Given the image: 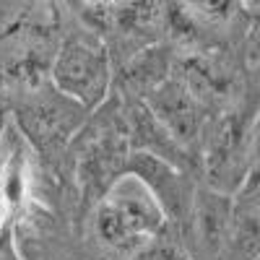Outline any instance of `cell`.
<instances>
[{"label": "cell", "instance_id": "1", "mask_svg": "<svg viewBox=\"0 0 260 260\" xmlns=\"http://www.w3.org/2000/svg\"><path fill=\"white\" fill-rule=\"evenodd\" d=\"M127 159L130 141L125 125V107L122 99L112 91V96L99 110H94L76 133L68 148V159H65L81 195L83 216H89L94 206L125 177Z\"/></svg>", "mask_w": 260, "mask_h": 260}, {"label": "cell", "instance_id": "2", "mask_svg": "<svg viewBox=\"0 0 260 260\" xmlns=\"http://www.w3.org/2000/svg\"><path fill=\"white\" fill-rule=\"evenodd\" d=\"M11 120L31 148V154L47 169H65L68 148L76 133L89 120V110L57 91L52 81L39 83H8Z\"/></svg>", "mask_w": 260, "mask_h": 260}, {"label": "cell", "instance_id": "3", "mask_svg": "<svg viewBox=\"0 0 260 260\" xmlns=\"http://www.w3.org/2000/svg\"><path fill=\"white\" fill-rule=\"evenodd\" d=\"M91 237L107 260H133L167 229V216L151 192L122 177L89 213Z\"/></svg>", "mask_w": 260, "mask_h": 260}, {"label": "cell", "instance_id": "4", "mask_svg": "<svg viewBox=\"0 0 260 260\" xmlns=\"http://www.w3.org/2000/svg\"><path fill=\"white\" fill-rule=\"evenodd\" d=\"M50 81L57 91L89 112L99 110L115 89V60L107 39L91 26H73L71 31H62L52 55Z\"/></svg>", "mask_w": 260, "mask_h": 260}, {"label": "cell", "instance_id": "5", "mask_svg": "<svg viewBox=\"0 0 260 260\" xmlns=\"http://www.w3.org/2000/svg\"><path fill=\"white\" fill-rule=\"evenodd\" d=\"M257 104L260 102L247 96L211 117L201 146V172L208 187L232 195L252 169L250 130Z\"/></svg>", "mask_w": 260, "mask_h": 260}, {"label": "cell", "instance_id": "6", "mask_svg": "<svg viewBox=\"0 0 260 260\" xmlns=\"http://www.w3.org/2000/svg\"><path fill=\"white\" fill-rule=\"evenodd\" d=\"M125 177L138 180L151 192V198L164 211L172 232L175 234L182 232L192 211L195 190L201 185L198 177L159 156L143 154V151H130V159L125 164Z\"/></svg>", "mask_w": 260, "mask_h": 260}, {"label": "cell", "instance_id": "7", "mask_svg": "<svg viewBox=\"0 0 260 260\" xmlns=\"http://www.w3.org/2000/svg\"><path fill=\"white\" fill-rule=\"evenodd\" d=\"M143 102L148 104V110L159 117V122L187 151H192L195 156H201L203 136H206V127H208L213 112L175 73H172L161 86H156Z\"/></svg>", "mask_w": 260, "mask_h": 260}, {"label": "cell", "instance_id": "8", "mask_svg": "<svg viewBox=\"0 0 260 260\" xmlns=\"http://www.w3.org/2000/svg\"><path fill=\"white\" fill-rule=\"evenodd\" d=\"M232 221H234L232 195L201 182L195 190L190 219L177 237L192 260H219Z\"/></svg>", "mask_w": 260, "mask_h": 260}, {"label": "cell", "instance_id": "9", "mask_svg": "<svg viewBox=\"0 0 260 260\" xmlns=\"http://www.w3.org/2000/svg\"><path fill=\"white\" fill-rule=\"evenodd\" d=\"M29 156H34L31 148L11 122L3 143H0V255L11 250L21 216H24L31 180Z\"/></svg>", "mask_w": 260, "mask_h": 260}, {"label": "cell", "instance_id": "10", "mask_svg": "<svg viewBox=\"0 0 260 260\" xmlns=\"http://www.w3.org/2000/svg\"><path fill=\"white\" fill-rule=\"evenodd\" d=\"M122 107H125V125H127L130 151H143V154L159 156L169 164L190 172V175H195L203 182L201 156H195L192 151H187L175 136H172L169 130L159 122V117L148 110V104L143 99H122Z\"/></svg>", "mask_w": 260, "mask_h": 260}, {"label": "cell", "instance_id": "11", "mask_svg": "<svg viewBox=\"0 0 260 260\" xmlns=\"http://www.w3.org/2000/svg\"><path fill=\"white\" fill-rule=\"evenodd\" d=\"M177 50L169 42L143 47L115 65V94L122 99H146L175 71Z\"/></svg>", "mask_w": 260, "mask_h": 260}, {"label": "cell", "instance_id": "12", "mask_svg": "<svg viewBox=\"0 0 260 260\" xmlns=\"http://www.w3.org/2000/svg\"><path fill=\"white\" fill-rule=\"evenodd\" d=\"M229 47L240 55L247 73V91L260 102V8L245 6L229 34Z\"/></svg>", "mask_w": 260, "mask_h": 260}, {"label": "cell", "instance_id": "13", "mask_svg": "<svg viewBox=\"0 0 260 260\" xmlns=\"http://www.w3.org/2000/svg\"><path fill=\"white\" fill-rule=\"evenodd\" d=\"M219 260H260V219L234 213Z\"/></svg>", "mask_w": 260, "mask_h": 260}, {"label": "cell", "instance_id": "14", "mask_svg": "<svg viewBox=\"0 0 260 260\" xmlns=\"http://www.w3.org/2000/svg\"><path fill=\"white\" fill-rule=\"evenodd\" d=\"M234 213L240 216H255L260 219V167H252L242 185L232 192Z\"/></svg>", "mask_w": 260, "mask_h": 260}, {"label": "cell", "instance_id": "15", "mask_svg": "<svg viewBox=\"0 0 260 260\" xmlns=\"http://www.w3.org/2000/svg\"><path fill=\"white\" fill-rule=\"evenodd\" d=\"M250 159H252V167H260V104H257L252 130H250Z\"/></svg>", "mask_w": 260, "mask_h": 260}, {"label": "cell", "instance_id": "16", "mask_svg": "<svg viewBox=\"0 0 260 260\" xmlns=\"http://www.w3.org/2000/svg\"><path fill=\"white\" fill-rule=\"evenodd\" d=\"M245 6H250V8H260V0H245Z\"/></svg>", "mask_w": 260, "mask_h": 260}, {"label": "cell", "instance_id": "17", "mask_svg": "<svg viewBox=\"0 0 260 260\" xmlns=\"http://www.w3.org/2000/svg\"><path fill=\"white\" fill-rule=\"evenodd\" d=\"M112 3H120L122 6V3H130V0H112Z\"/></svg>", "mask_w": 260, "mask_h": 260}]
</instances>
